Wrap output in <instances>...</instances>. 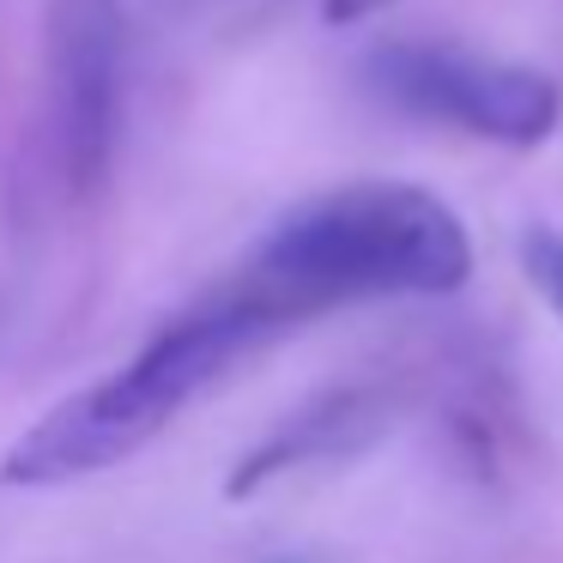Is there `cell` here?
Here are the masks:
<instances>
[{"mask_svg": "<svg viewBox=\"0 0 563 563\" xmlns=\"http://www.w3.org/2000/svg\"><path fill=\"white\" fill-rule=\"evenodd\" d=\"M473 279L461 212L406 183H352L291 207L231 273L273 333L376 297H449Z\"/></svg>", "mask_w": 563, "mask_h": 563, "instance_id": "obj_1", "label": "cell"}, {"mask_svg": "<svg viewBox=\"0 0 563 563\" xmlns=\"http://www.w3.org/2000/svg\"><path fill=\"white\" fill-rule=\"evenodd\" d=\"M267 321L231 291H207L195 309L170 316L122 369H110L103 382L67 394L62 406L37 418L25 437L7 449L0 461V485H25V490H49V485H74L91 478L103 466H122L128 454H140L158 430L176 424L188 400L200 388L224 376L236 357L255 340H267Z\"/></svg>", "mask_w": 563, "mask_h": 563, "instance_id": "obj_2", "label": "cell"}, {"mask_svg": "<svg viewBox=\"0 0 563 563\" xmlns=\"http://www.w3.org/2000/svg\"><path fill=\"white\" fill-rule=\"evenodd\" d=\"M369 86L406 115L461 128L490 146H545L563 122V86L539 67L490 62L442 43H388L369 55Z\"/></svg>", "mask_w": 563, "mask_h": 563, "instance_id": "obj_3", "label": "cell"}, {"mask_svg": "<svg viewBox=\"0 0 563 563\" xmlns=\"http://www.w3.org/2000/svg\"><path fill=\"white\" fill-rule=\"evenodd\" d=\"M62 134L79 183H98L115 146V25L103 7H74L62 31Z\"/></svg>", "mask_w": 563, "mask_h": 563, "instance_id": "obj_4", "label": "cell"}, {"mask_svg": "<svg viewBox=\"0 0 563 563\" xmlns=\"http://www.w3.org/2000/svg\"><path fill=\"white\" fill-rule=\"evenodd\" d=\"M527 273H533V285L558 303V316H563V236H551V231L527 236Z\"/></svg>", "mask_w": 563, "mask_h": 563, "instance_id": "obj_5", "label": "cell"}, {"mask_svg": "<svg viewBox=\"0 0 563 563\" xmlns=\"http://www.w3.org/2000/svg\"><path fill=\"white\" fill-rule=\"evenodd\" d=\"M394 0H321V19L328 25H364V19L388 13Z\"/></svg>", "mask_w": 563, "mask_h": 563, "instance_id": "obj_6", "label": "cell"}]
</instances>
